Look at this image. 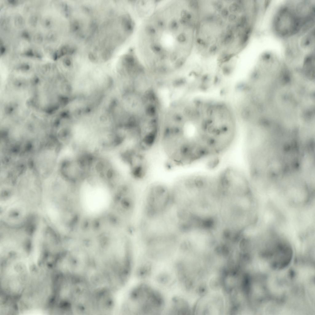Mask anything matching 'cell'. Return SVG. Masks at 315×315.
<instances>
[{
  "label": "cell",
  "instance_id": "obj_4",
  "mask_svg": "<svg viewBox=\"0 0 315 315\" xmlns=\"http://www.w3.org/2000/svg\"><path fill=\"white\" fill-rule=\"evenodd\" d=\"M131 311L135 314L157 315L162 311L165 305L161 294L144 283L136 286L129 297Z\"/></svg>",
  "mask_w": 315,
  "mask_h": 315
},
{
  "label": "cell",
  "instance_id": "obj_6",
  "mask_svg": "<svg viewBox=\"0 0 315 315\" xmlns=\"http://www.w3.org/2000/svg\"><path fill=\"white\" fill-rule=\"evenodd\" d=\"M59 170L61 178L72 183L86 180L89 174V166L86 158L78 153L62 161Z\"/></svg>",
  "mask_w": 315,
  "mask_h": 315
},
{
  "label": "cell",
  "instance_id": "obj_8",
  "mask_svg": "<svg viewBox=\"0 0 315 315\" xmlns=\"http://www.w3.org/2000/svg\"><path fill=\"white\" fill-rule=\"evenodd\" d=\"M190 313L191 310L189 305L186 300L179 297L173 298L169 310L170 314H189Z\"/></svg>",
  "mask_w": 315,
  "mask_h": 315
},
{
  "label": "cell",
  "instance_id": "obj_2",
  "mask_svg": "<svg viewBox=\"0 0 315 315\" xmlns=\"http://www.w3.org/2000/svg\"><path fill=\"white\" fill-rule=\"evenodd\" d=\"M194 47L205 58H233L242 49L251 30L252 3L247 0H197Z\"/></svg>",
  "mask_w": 315,
  "mask_h": 315
},
{
  "label": "cell",
  "instance_id": "obj_7",
  "mask_svg": "<svg viewBox=\"0 0 315 315\" xmlns=\"http://www.w3.org/2000/svg\"><path fill=\"white\" fill-rule=\"evenodd\" d=\"M58 156L55 149L47 146L39 150L34 156V170L40 177L51 175L56 166Z\"/></svg>",
  "mask_w": 315,
  "mask_h": 315
},
{
  "label": "cell",
  "instance_id": "obj_1",
  "mask_svg": "<svg viewBox=\"0 0 315 315\" xmlns=\"http://www.w3.org/2000/svg\"><path fill=\"white\" fill-rule=\"evenodd\" d=\"M196 11L186 5L169 2L157 9L140 30L138 47L145 61L182 66L194 46Z\"/></svg>",
  "mask_w": 315,
  "mask_h": 315
},
{
  "label": "cell",
  "instance_id": "obj_12",
  "mask_svg": "<svg viewBox=\"0 0 315 315\" xmlns=\"http://www.w3.org/2000/svg\"><path fill=\"white\" fill-rule=\"evenodd\" d=\"M184 83V80L181 79H177L173 82V85L175 86H178Z\"/></svg>",
  "mask_w": 315,
  "mask_h": 315
},
{
  "label": "cell",
  "instance_id": "obj_5",
  "mask_svg": "<svg viewBox=\"0 0 315 315\" xmlns=\"http://www.w3.org/2000/svg\"><path fill=\"white\" fill-rule=\"evenodd\" d=\"M308 22V18L286 6L281 8L277 13L274 19L273 26L279 35L285 37L304 30Z\"/></svg>",
  "mask_w": 315,
  "mask_h": 315
},
{
  "label": "cell",
  "instance_id": "obj_9",
  "mask_svg": "<svg viewBox=\"0 0 315 315\" xmlns=\"http://www.w3.org/2000/svg\"><path fill=\"white\" fill-rule=\"evenodd\" d=\"M314 43V31H312L304 37L301 41L303 47L308 48L311 47Z\"/></svg>",
  "mask_w": 315,
  "mask_h": 315
},
{
  "label": "cell",
  "instance_id": "obj_10",
  "mask_svg": "<svg viewBox=\"0 0 315 315\" xmlns=\"http://www.w3.org/2000/svg\"><path fill=\"white\" fill-rule=\"evenodd\" d=\"M151 269L150 265H144L138 269L137 272L138 275L141 277H146L150 274Z\"/></svg>",
  "mask_w": 315,
  "mask_h": 315
},
{
  "label": "cell",
  "instance_id": "obj_11",
  "mask_svg": "<svg viewBox=\"0 0 315 315\" xmlns=\"http://www.w3.org/2000/svg\"><path fill=\"white\" fill-rule=\"evenodd\" d=\"M146 112V114L149 116H153L156 113V110L154 107L152 105H148L147 107Z\"/></svg>",
  "mask_w": 315,
  "mask_h": 315
},
{
  "label": "cell",
  "instance_id": "obj_3",
  "mask_svg": "<svg viewBox=\"0 0 315 315\" xmlns=\"http://www.w3.org/2000/svg\"><path fill=\"white\" fill-rule=\"evenodd\" d=\"M143 217L153 218L167 213L173 206L171 187L159 182L150 185L146 190Z\"/></svg>",
  "mask_w": 315,
  "mask_h": 315
}]
</instances>
